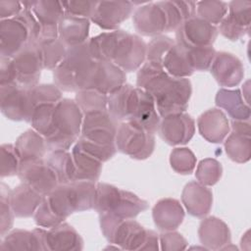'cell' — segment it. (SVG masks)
Masks as SVG:
<instances>
[{
	"label": "cell",
	"mask_w": 251,
	"mask_h": 251,
	"mask_svg": "<svg viewBox=\"0 0 251 251\" xmlns=\"http://www.w3.org/2000/svg\"><path fill=\"white\" fill-rule=\"evenodd\" d=\"M75 100L83 114L108 110V95L97 90L86 89L76 91Z\"/></svg>",
	"instance_id": "cell-36"
},
{
	"label": "cell",
	"mask_w": 251,
	"mask_h": 251,
	"mask_svg": "<svg viewBox=\"0 0 251 251\" xmlns=\"http://www.w3.org/2000/svg\"><path fill=\"white\" fill-rule=\"evenodd\" d=\"M225 150L227 157L233 162L243 164L251 157L250 136L231 132L225 141Z\"/></svg>",
	"instance_id": "cell-34"
},
{
	"label": "cell",
	"mask_w": 251,
	"mask_h": 251,
	"mask_svg": "<svg viewBox=\"0 0 251 251\" xmlns=\"http://www.w3.org/2000/svg\"><path fill=\"white\" fill-rule=\"evenodd\" d=\"M44 196L29 185L22 182L10 192V202L18 218H29L34 215Z\"/></svg>",
	"instance_id": "cell-28"
},
{
	"label": "cell",
	"mask_w": 251,
	"mask_h": 251,
	"mask_svg": "<svg viewBox=\"0 0 251 251\" xmlns=\"http://www.w3.org/2000/svg\"><path fill=\"white\" fill-rule=\"evenodd\" d=\"M149 207L136 194L114 185L97 182L93 209L100 214H111L121 219H134Z\"/></svg>",
	"instance_id": "cell-5"
},
{
	"label": "cell",
	"mask_w": 251,
	"mask_h": 251,
	"mask_svg": "<svg viewBox=\"0 0 251 251\" xmlns=\"http://www.w3.org/2000/svg\"><path fill=\"white\" fill-rule=\"evenodd\" d=\"M119 125L120 122L114 119L108 110L86 113L83 114L79 137L95 144L114 147Z\"/></svg>",
	"instance_id": "cell-11"
},
{
	"label": "cell",
	"mask_w": 251,
	"mask_h": 251,
	"mask_svg": "<svg viewBox=\"0 0 251 251\" xmlns=\"http://www.w3.org/2000/svg\"><path fill=\"white\" fill-rule=\"evenodd\" d=\"M158 132L169 145H184L190 141L195 132L194 120L185 113H178L162 118Z\"/></svg>",
	"instance_id": "cell-16"
},
{
	"label": "cell",
	"mask_w": 251,
	"mask_h": 251,
	"mask_svg": "<svg viewBox=\"0 0 251 251\" xmlns=\"http://www.w3.org/2000/svg\"><path fill=\"white\" fill-rule=\"evenodd\" d=\"M16 75L17 83L23 87L29 88L39 82L43 62L41 52L37 43H26L14 58H12Z\"/></svg>",
	"instance_id": "cell-13"
},
{
	"label": "cell",
	"mask_w": 251,
	"mask_h": 251,
	"mask_svg": "<svg viewBox=\"0 0 251 251\" xmlns=\"http://www.w3.org/2000/svg\"><path fill=\"white\" fill-rule=\"evenodd\" d=\"M56 104L44 103L35 107L29 124L31 127L40 133L42 136L47 137L51 134L53 128V116Z\"/></svg>",
	"instance_id": "cell-37"
},
{
	"label": "cell",
	"mask_w": 251,
	"mask_h": 251,
	"mask_svg": "<svg viewBox=\"0 0 251 251\" xmlns=\"http://www.w3.org/2000/svg\"><path fill=\"white\" fill-rule=\"evenodd\" d=\"M11 189L1 182L0 184V229L1 237L5 236L12 228L14 224V218L16 217L10 202Z\"/></svg>",
	"instance_id": "cell-44"
},
{
	"label": "cell",
	"mask_w": 251,
	"mask_h": 251,
	"mask_svg": "<svg viewBox=\"0 0 251 251\" xmlns=\"http://www.w3.org/2000/svg\"><path fill=\"white\" fill-rule=\"evenodd\" d=\"M92 58L109 61L125 72H133L146 61V43L136 35L123 29L102 32L88 39Z\"/></svg>",
	"instance_id": "cell-2"
},
{
	"label": "cell",
	"mask_w": 251,
	"mask_h": 251,
	"mask_svg": "<svg viewBox=\"0 0 251 251\" xmlns=\"http://www.w3.org/2000/svg\"><path fill=\"white\" fill-rule=\"evenodd\" d=\"M218 30L225 37L231 41H236L249 32V29L238 25L237 24L232 22L227 16H226L220 23V27L218 28Z\"/></svg>",
	"instance_id": "cell-50"
},
{
	"label": "cell",
	"mask_w": 251,
	"mask_h": 251,
	"mask_svg": "<svg viewBox=\"0 0 251 251\" xmlns=\"http://www.w3.org/2000/svg\"><path fill=\"white\" fill-rule=\"evenodd\" d=\"M134 29L144 36L175 31L165 1L149 2L136 8L132 15Z\"/></svg>",
	"instance_id": "cell-9"
},
{
	"label": "cell",
	"mask_w": 251,
	"mask_h": 251,
	"mask_svg": "<svg viewBox=\"0 0 251 251\" xmlns=\"http://www.w3.org/2000/svg\"><path fill=\"white\" fill-rule=\"evenodd\" d=\"M176 40L161 34L154 36L148 44H146V61L159 64L162 66V61L168 51L175 45Z\"/></svg>",
	"instance_id": "cell-42"
},
{
	"label": "cell",
	"mask_w": 251,
	"mask_h": 251,
	"mask_svg": "<svg viewBox=\"0 0 251 251\" xmlns=\"http://www.w3.org/2000/svg\"><path fill=\"white\" fill-rule=\"evenodd\" d=\"M45 251H79L83 240L76 229L68 223H61L45 229Z\"/></svg>",
	"instance_id": "cell-21"
},
{
	"label": "cell",
	"mask_w": 251,
	"mask_h": 251,
	"mask_svg": "<svg viewBox=\"0 0 251 251\" xmlns=\"http://www.w3.org/2000/svg\"><path fill=\"white\" fill-rule=\"evenodd\" d=\"M227 13V3L224 1H199L196 2V16L216 25L220 24Z\"/></svg>",
	"instance_id": "cell-38"
},
{
	"label": "cell",
	"mask_w": 251,
	"mask_h": 251,
	"mask_svg": "<svg viewBox=\"0 0 251 251\" xmlns=\"http://www.w3.org/2000/svg\"><path fill=\"white\" fill-rule=\"evenodd\" d=\"M1 177L18 175L21 160L13 144H2L1 147Z\"/></svg>",
	"instance_id": "cell-45"
},
{
	"label": "cell",
	"mask_w": 251,
	"mask_h": 251,
	"mask_svg": "<svg viewBox=\"0 0 251 251\" xmlns=\"http://www.w3.org/2000/svg\"><path fill=\"white\" fill-rule=\"evenodd\" d=\"M97 5V1H85V0H70V1H62V6L64 8L65 14L91 19L95 8Z\"/></svg>",
	"instance_id": "cell-48"
},
{
	"label": "cell",
	"mask_w": 251,
	"mask_h": 251,
	"mask_svg": "<svg viewBox=\"0 0 251 251\" xmlns=\"http://www.w3.org/2000/svg\"><path fill=\"white\" fill-rule=\"evenodd\" d=\"M231 129H232V132L243 134V135H247V136H250V133H251L249 121H236V120H232V122H231Z\"/></svg>",
	"instance_id": "cell-53"
},
{
	"label": "cell",
	"mask_w": 251,
	"mask_h": 251,
	"mask_svg": "<svg viewBox=\"0 0 251 251\" xmlns=\"http://www.w3.org/2000/svg\"><path fill=\"white\" fill-rule=\"evenodd\" d=\"M200 134L209 142L221 143L229 132V123L226 114L217 108L204 112L197 120Z\"/></svg>",
	"instance_id": "cell-23"
},
{
	"label": "cell",
	"mask_w": 251,
	"mask_h": 251,
	"mask_svg": "<svg viewBox=\"0 0 251 251\" xmlns=\"http://www.w3.org/2000/svg\"><path fill=\"white\" fill-rule=\"evenodd\" d=\"M186 48V47H185ZM188 59L192 69L195 71H207L210 69L217 51L213 46L186 48Z\"/></svg>",
	"instance_id": "cell-43"
},
{
	"label": "cell",
	"mask_w": 251,
	"mask_h": 251,
	"mask_svg": "<svg viewBox=\"0 0 251 251\" xmlns=\"http://www.w3.org/2000/svg\"><path fill=\"white\" fill-rule=\"evenodd\" d=\"M210 71L217 82L226 87L238 85L244 75L241 61L228 52H217Z\"/></svg>",
	"instance_id": "cell-20"
},
{
	"label": "cell",
	"mask_w": 251,
	"mask_h": 251,
	"mask_svg": "<svg viewBox=\"0 0 251 251\" xmlns=\"http://www.w3.org/2000/svg\"><path fill=\"white\" fill-rule=\"evenodd\" d=\"M136 86L151 95L161 118L184 113L192 94L188 78L175 77L161 65L147 61L137 72Z\"/></svg>",
	"instance_id": "cell-1"
},
{
	"label": "cell",
	"mask_w": 251,
	"mask_h": 251,
	"mask_svg": "<svg viewBox=\"0 0 251 251\" xmlns=\"http://www.w3.org/2000/svg\"><path fill=\"white\" fill-rule=\"evenodd\" d=\"M41 52L43 68L54 71L65 59L68 47L59 37L37 43Z\"/></svg>",
	"instance_id": "cell-35"
},
{
	"label": "cell",
	"mask_w": 251,
	"mask_h": 251,
	"mask_svg": "<svg viewBox=\"0 0 251 251\" xmlns=\"http://www.w3.org/2000/svg\"><path fill=\"white\" fill-rule=\"evenodd\" d=\"M101 231L110 244L123 250H144L151 229L144 228L133 219H121L111 214H100Z\"/></svg>",
	"instance_id": "cell-6"
},
{
	"label": "cell",
	"mask_w": 251,
	"mask_h": 251,
	"mask_svg": "<svg viewBox=\"0 0 251 251\" xmlns=\"http://www.w3.org/2000/svg\"><path fill=\"white\" fill-rule=\"evenodd\" d=\"M75 146L81 151L93 156L94 158L98 159L102 163L109 161L114 155L117 153V147H110V146H103L99 144H95L92 142H89L81 137H78L77 141L75 142Z\"/></svg>",
	"instance_id": "cell-47"
},
{
	"label": "cell",
	"mask_w": 251,
	"mask_h": 251,
	"mask_svg": "<svg viewBox=\"0 0 251 251\" xmlns=\"http://www.w3.org/2000/svg\"><path fill=\"white\" fill-rule=\"evenodd\" d=\"M218 27L195 16L183 22L176 31V43L186 47L213 46Z\"/></svg>",
	"instance_id": "cell-15"
},
{
	"label": "cell",
	"mask_w": 251,
	"mask_h": 251,
	"mask_svg": "<svg viewBox=\"0 0 251 251\" xmlns=\"http://www.w3.org/2000/svg\"><path fill=\"white\" fill-rule=\"evenodd\" d=\"M162 67L169 75L175 77L187 78L194 73L188 59L186 48L177 43H175L165 55L162 61Z\"/></svg>",
	"instance_id": "cell-31"
},
{
	"label": "cell",
	"mask_w": 251,
	"mask_h": 251,
	"mask_svg": "<svg viewBox=\"0 0 251 251\" xmlns=\"http://www.w3.org/2000/svg\"><path fill=\"white\" fill-rule=\"evenodd\" d=\"M0 105L2 114L12 121L29 123L33 113L28 88L17 82L0 85Z\"/></svg>",
	"instance_id": "cell-12"
},
{
	"label": "cell",
	"mask_w": 251,
	"mask_h": 251,
	"mask_svg": "<svg viewBox=\"0 0 251 251\" xmlns=\"http://www.w3.org/2000/svg\"><path fill=\"white\" fill-rule=\"evenodd\" d=\"M29 42V31L26 25L16 16L0 22V55L14 58Z\"/></svg>",
	"instance_id": "cell-18"
},
{
	"label": "cell",
	"mask_w": 251,
	"mask_h": 251,
	"mask_svg": "<svg viewBox=\"0 0 251 251\" xmlns=\"http://www.w3.org/2000/svg\"><path fill=\"white\" fill-rule=\"evenodd\" d=\"M126 72L109 61L92 60L78 75L76 91L93 89L106 95L126 83Z\"/></svg>",
	"instance_id": "cell-7"
},
{
	"label": "cell",
	"mask_w": 251,
	"mask_h": 251,
	"mask_svg": "<svg viewBox=\"0 0 251 251\" xmlns=\"http://www.w3.org/2000/svg\"><path fill=\"white\" fill-rule=\"evenodd\" d=\"M72 155L75 163L74 181L89 180L96 182L101 175L103 163L75 146L72 149Z\"/></svg>",
	"instance_id": "cell-32"
},
{
	"label": "cell",
	"mask_w": 251,
	"mask_h": 251,
	"mask_svg": "<svg viewBox=\"0 0 251 251\" xmlns=\"http://www.w3.org/2000/svg\"><path fill=\"white\" fill-rule=\"evenodd\" d=\"M227 17L238 25L250 29L251 23V2L231 1L227 4Z\"/></svg>",
	"instance_id": "cell-46"
},
{
	"label": "cell",
	"mask_w": 251,
	"mask_h": 251,
	"mask_svg": "<svg viewBox=\"0 0 251 251\" xmlns=\"http://www.w3.org/2000/svg\"><path fill=\"white\" fill-rule=\"evenodd\" d=\"M15 148L21 162L43 159L46 151H48L44 136L33 128L23 132L17 138Z\"/></svg>",
	"instance_id": "cell-30"
},
{
	"label": "cell",
	"mask_w": 251,
	"mask_h": 251,
	"mask_svg": "<svg viewBox=\"0 0 251 251\" xmlns=\"http://www.w3.org/2000/svg\"><path fill=\"white\" fill-rule=\"evenodd\" d=\"M0 63V85L17 82L16 70L12 59L7 57H1Z\"/></svg>",
	"instance_id": "cell-51"
},
{
	"label": "cell",
	"mask_w": 251,
	"mask_h": 251,
	"mask_svg": "<svg viewBox=\"0 0 251 251\" xmlns=\"http://www.w3.org/2000/svg\"><path fill=\"white\" fill-rule=\"evenodd\" d=\"M181 201L188 214L203 218L209 214L213 204V193L198 181L188 182L181 193Z\"/></svg>",
	"instance_id": "cell-22"
},
{
	"label": "cell",
	"mask_w": 251,
	"mask_h": 251,
	"mask_svg": "<svg viewBox=\"0 0 251 251\" xmlns=\"http://www.w3.org/2000/svg\"><path fill=\"white\" fill-rule=\"evenodd\" d=\"M159 243L161 245L160 248L167 251L184 250L187 247L186 239L180 233L174 230L160 234Z\"/></svg>",
	"instance_id": "cell-49"
},
{
	"label": "cell",
	"mask_w": 251,
	"mask_h": 251,
	"mask_svg": "<svg viewBox=\"0 0 251 251\" xmlns=\"http://www.w3.org/2000/svg\"><path fill=\"white\" fill-rule=\"evenodd\" d=\"M223 174V168L219 161L213 158L201 160L197 166L195 177L201 184L212 186L216 184Z\"/></svg>",
	"instance_id": "cell-39"
},
{
	"label": "cell",
	"mask_w": 251,
	"mask_h": 251,
	"mask_svg": "<svg viewBox=\"0 0 251 251\" xmlns=\"http://www.w3.org/2000/svg\"><path fill=\"white\" fill-rule=\"evenodd\" d=\"M90 20L65 14L58 25V35L68 47L85 43L88 40Z\"/></svg>",
	"instance_id": "cell-27"
},
{
	"label": "cell",
	"mask_w": 251,
	"mask_h": 251,
	"mask_svg": "<svg viewBox=\"0 0 251 251\" xmlns=\"http://www.w3.org/2000/svg\"><path fill=\"white\" fill-rule=\"evenodd\" d=\"M45 228L33 230L13 229L2 237L0 250H39L45 251Z\"/></svg>",
	"instance_id": "cell-24"
},
{
	"label": "cell",
	"mask_w": 251,
	"mask_h": 251,
	"mask_svg": "<svg viewBox=\"0 0 251 251\" xmlns=\"http://www.w3.org/2000/svg\"><path fill=\"white\" fill-rule=\"evenodd\" d=\"M30 10L41 25V33L37 43L59 37L58 25L65 15L62 2L49 0L32 1Z\"/></svg>",
	"instance_id": "cell-19"
},
{
	"label": "cell",
	"mask_w": 251,
	"mask_h": 251,
	"mask_svg": "<svg viewBox=\"0 0 251 251\" xmlns=\"http://www.w3.org/2000/svg\"><path fill=\"white\" fill-rule=\"evenodd\" d=\"M170 164L177 174L190 175L195 169L196 157L189 148L176 147L171 152Z\"/></svg>",
	"instance_id": "cell-40"
},
{
	"label": "cell",
	"mask_w": 251,
	"mask_h": 251,
	"mask_svg": "<svg viewBox=\"0 0 251 251\" xmlns=\"http://www.w3.org/2000/svg\"><path fill=\"white\" fill-rule=\"evenodd\" d=\"M83 113L75 100L62 98L55 106L53 128L45 137L48 151L69 150L80 136Z\"/></svg>",
	"instance_id": "cell-4"
},
{
	"label": "cell",
	"mask_w": 251,
	"mask_h": 251,
	"mask_svg": "<svg viewBox=\"0 0 251 251\" xmlns=\"http://www.w3.org/2000/svg\"><path fill=\"white\" fill-rule=\"evenodd\" d=\"M45 160L55 172L59 183L74 181L75 163L72 152L70 153L68 150L50 151Z\"/></svg>",
	"instance_id": "cell-33"
},
{
	"label": "cell",
	"mask_w": 251,
	"mask_h": 251,
	"mask_svg": "<svg viewBox=\"0 0 251 251\" xmlns=\"http://www.w3.org/2000/svg\"><path fill=\"white\" fill-rule=\"evenodd\" d=\"M29 97L33 108L44 103L57 104L62 99V90L55 84H36L29 87ZM34 111V110H33Z\"/></svg>",
	"instance_id": "cell-41"
},
{
	"label": "cell",
	"mask_w": 251,
	"mask_h": 251,
	"mask_svg": "<svg viewBox=\"0 0 251 251\" xmlns=\"http://www.w3.org/2000/svg\"><path fill=\"white\" fill-rule=\"evenodd\" d=\"M108 112L118 122H128L156 133L161 117L151 95L143 89L125 83L108 95Z\"/></svg>",
	"instance_id": "cell-3"
},
{
	"label": "cell",
	"mask_w": 251,
	"mask_h": 251,
	"mask_svg": "<svg viewBox=\"0 0 251 251\" xmlns=\"http://www.w3.org/2000/svg\"><path fill=\"white\" fill-rule=\"evenodd\" d=\"M18 176L22 182L43 196L48 195L60 184L55 172L44 158L21 162Z\"/></svg>",
	"instance_id": "cell-14"
},
{
	"label": "cell",
	"mask_w": 251,
	"mask_h": 251,
	"mask_svg": "<svg viewBox=\"0 0 251 251\" xmlns=\"http://www.w3.org/2000/svg\"><path fill=\"white\" fill-rule=\"evenodd\" d=\"M117 150L135 160H145L155 148L154 133L128 122L120 123L116 134Z\"/></svg>",
	"instance_id": "cell-8"
},
{
	"label": "cell",
	"mask_w": 251,
	"mask_h": 251,
	"mask_svg": "<svg viewBox=\"0 0 251 251\" xmlns=\"http://www.w3.org/2000/svg\"><path fill=\"white\" fill-rule=\"evenodd\" d=\"M134 12V3L130 1H100L90 19L103 29L117 30Z\"/></svg>",
	"instance_id": "cell-17"
},
{
	"label": "cell",
	"mask_w": 251,
	"mask_h": 251,
	"mask_svg": "<svg viewBox=\"0 0 251 251\" xmlns=\"http://www.w3.org/2000/svg\"><path fill=\"white\" fill-rule=\"evenodd\" d=\"M24 9L22 2L0 1V19L7 20L16 17Z\"/></svg>",
	"instance_id": "cell-52"
},
{
	"label": "cell",
	"mask_w": 251,
	"mask_h": 251,
	"mask_svg": "<svg viewBox=\"0 0 251 251\" xmlns=\"http://www.w3.org/2000/svg\"><path fill=\"white\" fill-rule=\"evenodd\" d=\"M152 216L158 229L162 231H172L182 224L184 210L176 199L164 198L154 205Z\"/></svg>",
	"instance_id": "cell-26"
},
{
	"label": "cell",
	"mask_w": 251,
	"mask_h": 251,
	"mask_svg": "<svg viewBox=\"0 0 251 251\" xmlns=\"http://www.w3.org/2000/svg\"><path fill=\"white\" fill-rule=\"evenodd\" d=\"M215 103L224 109L232 120L249 121L251 110L239 89L221 88L216 95Z\"/></svg>",
	"instance_id": "cell-29"
},
{
	"label": "cell",
	"mask_w": 251,
	"mask_h": 251,
	"mask_svg": "<svg viewBox=\"0 0 251 251\" xmlns=\"http://www.w3.org/2000/svg\"><path fill=\"white\" fill-rule=\"evenodd\" d=\"M200 242L209 250H220L230 244V230L221 219L209 217L204 219L198 228Z\"/></svg>",
	"instance_id": "cell-25"
},
{
	"label": "cell",
	"mask_w": 251,
	"mask_h": 251,
	"mask_svg": "<svg viewBox=\"0 0 251 251\" xmlns=\"http://www.w3.org/2000/svg\"><path fill=\"white\" fill-rule=\"evenodd\" d=\"M92 60L94 59L90 54L88 40L80 45L68 48L65 59L53 71L54 84L63 91L76 92L77 75Z\"/></svg>",
	"instance_id": "cell-10"
}]
</instances>
